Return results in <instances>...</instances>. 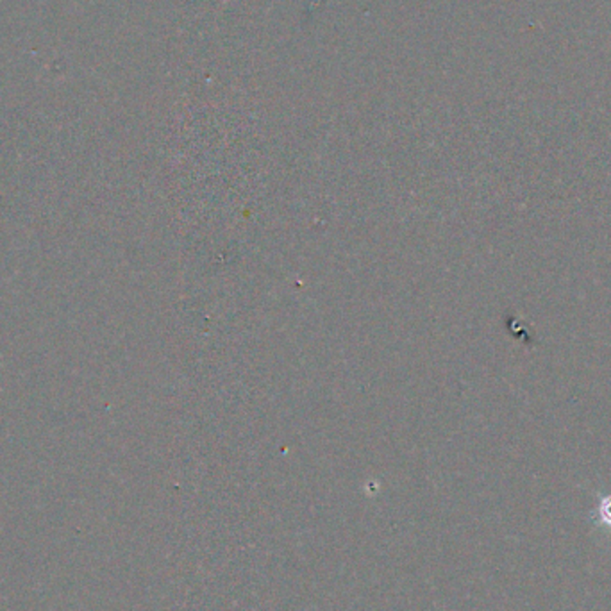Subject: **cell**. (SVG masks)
<instances>
[{
	"label": "cell",
	"mask_w": 611,
	"mask_h": 611,
	"mask_svg": "<svg viewBox=\"0 0 611 611\" xmlns=\"http://www.w3.org/2000/svg\"><path fill=\"white\" fill-rule=\"evenodd\" d=\"M594 518L598 524L607 526L611 529V493L610 495H601L598 500V506L594 509Z\"/></svg>",
	"instance_id": "obj_1"
}]
</instances>
